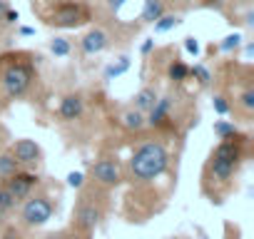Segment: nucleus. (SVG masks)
Returning <instances> with one entry per match:
<instances>
[{"instance_id": "obj_1", "label": "nucleus", "mask_w": 254, "mask_h": 239, "mask_svg": "<svg viewBox=\"0 0 254 239\" xmlns=\"http://www.w3.org/2000/svg\"><path fill=\"white\" fill-rule=\"evenodd\" d=\"M247 145H249V137L239 132L229 140H219L217 147H212L202 167V192L209 197V202L219 204L232 192L247 157Z\"/></svg>"}, {"instance_id": "obj_2", "label": "nucleus", "mask_w": 254, "mask_h": 239, "mask_svg": "<svg viewBox=\"0 0 254 239\" xmlns=\"http://www.w3.org/2000/svg\"><path fill=\"white\" fill-rule=\"evenodd\" d=\"M170 162L172 155L167 142L160 137H147L130 152V160L125 165V179H130L132 184H152L167 175Z\"/></svg>"}, {"instance_id": "obj_3", "label": "nucleus", "mask_w": 254, "mask_h": 239, "mask_svg": "<svg viewBox=\"0 0 254 239\" xmlns=\"http://www.w3.org/2000/svg\"><path fill=\"white\" fill-rule=\"evenodd\" d=\"M38 82L35 58L30 53H3L0 55V92L5 100H23Z\"/></svg>"}, {"instance_id": "obj_4", "label": "nucleus", "mask_w": 254, "mask_h": 239, "mask_svg": "<svg viewBox=\"0 0 254 239\" xmlns=\"http://www.w3.org/2000/svg\"><path fill=\"white\" fill-rule=\"evenodd\" d=\"M105 214H107V189H100L95 184L82 187L80 189V197H77V202L72 207L70 227L77 234H82V237L90 239V234L102 224Z\"/></svg>"}, {"instance_id": "obj_5", "label": "nucleus", "mask_w": 254, "mask_h": 239, "mask_svg": "<svg viewBox=\"0 0 254 239\" xmlns=\"http://www.w3.org/2000/svg\"><path fill=\"white\" fill-rule=\"evenodd\" d=\"M55 209H58V199L48 189H35L20 204L18 227H23V229H40V227H45L53 219Z\"/></svg>"}, {"instance_id": "obj_6", "label": "nucleus", "mask_w": 254, "mask_h": 239, "mask_svg": "<svg viewBox=\"0 0 254 239\" xmlns=\"http://www.w3.org/2000/svg\"><path fill=\"white\" fill-rule=\"evenodd\" d=\"M90 20H92V10L82 3V0H60V3H55L45 13V23L50 28H60V30L82 28Z\"/></svg>"}, {"instance_id": "obj_7", "label": "nucleus", "mask_w": 254, "mask_h": 239, "mask_svg": "<svg viewBox=\"0 0 254 239\" xmlns=\"http://www.w3.org/2000/svg\"><path fill=\"white\" fill-rule=\"evenodd\" d=\"M90 182L100 189H115L125 182V167L117 157H100L90 165Z\"/></svg>"}, {"instance_id": "obj_8", "label": "nucleus", "mask_w": 254, "mask_h": 239, "mask_svg": "<svg viewBox=\"0 0 254 239\" xmlns=\"http://www.w3.org/2000/svg\"><path fill=\"white\" fill-rule=\"evenodd\" d=\"M175 107H177V100L175 95H160L155 107L145 115L147 120V127L150 130H175V122H177V117H175Z\"/></svg>"}, {"instance_id": "obj_9", "label": "nucleus", "mask_w": 254, "mask_h": 239, "mask_svg": "<svg viewBox=\"0 0 254 239\" xmlns=\"http://www.w3.org/2000/svg\"><path fill=\"white\" fill-rule=\"evenodd\" d=\"M8 150L13 152V157H15V162L20 165V170L38 172V170L43 167L45 155H43V147H40L35 140H30V137H20V140H15Z\"/></svg>"}, {"instance_id": "obj_10", "label": "nucleus", "mask_w": 254, "mask_h": 239, "mask_svg": "<svg viewBox=\"0 0 254 239\" xmlns=\"http://www.w3.org/2000/svg\"><path fill=\"white\" fill-rule=\"evenodd\" d=\"M5 189L10 192L15 207H20L38 187H40V175L38 172H28V170H18L15 175H10L8 179H3Z\"/></svg>"}, {"instance_id": "obj_11", "label": "nucleus", "mask_w": 254, "mask_h": 239, "mask_svg": "<svg viewBox=\"0 0 254 239\" xmlns=\"http://www.w3.org/2000/svg\"><path fill=\"white\" fill-rule=\"evenodd\" d=\"M58 122L60 125H75L85 117V95L82 92H67L63 95L60 105H58Z\"/></svg>"}, {"instance_id": "obj_12", "label": "nucleus", "mask_w": 254, "mask_h": 239, "mask_svg": "<svg viewBox=\"0 0 254 239\" xmlns=\"http://www.w3.org/2000/svg\"><path fill=\"white\" fill-rule=\"evenodd\" d=\"M77 45H80V53H82V55L92 58V55H100V53H105V50L110 48V35H107L105 28H90V30L80 38Z\"/></svg>"}, {"instance_id": "obj_13", "label": "nucleus", "mask_w": 254, "mask_h": 239, "mask_svg": "<svg viewBox=\"0 0 254 239\" xmlns=\"http://www.w3.org/2000/svg\"><path fill=\"white\" fill-rule=\"evenodd\" d=\"M229 102H232V112H239L244 120H249L252 112H254V82L244 80L237 87V92L229 97Z\"/></svg>"}, {"instance_id": "obj_14", "label": "nucleus", "mask_w": 254, "mask_h": 239, "mask_svg": "<svg viewBox=\"0 0 254 239\" xmlns=\"http://www.w3.org/2000/svg\"><path fill=\"white\" fill-rule=\"evenodd\" d=\"M117 125H120L125 132H130V135H140V132L147 130V120H145V115L137 112L135 107H125V110H120V115H117Z\"/></svg>"}, {"instance_id": "obj_15", "label": "nucleus", "mask_w": 254, "mask_h": 239, "mask_svg": "<svg viewBox=\"0 0 254 239\" xmlns=\"http://www.w3.org/2000/svg\"><path fill=\"white\" fill-rule=\"evenodd\" d=\"M157 97H160V92H157V87H152V85H145L142 90H137L135 92V97H132V102H130V107H135L137 112H142V115H147L152 107H155V102H157Z\"/></svg>"}, {"instance_id": "obj_16", "label": "nucleus", "mask_w": 254, "mask_h": 239, "mask_svg": "<svg viewBox=\"0 0 254 239\" xmlns=\"http://www.w3.org/2000/svg\"><path fill=\"white\" fill-rule=\"evenodd\" d=\"M162 13H165V0H145V3H142V13H140V20H142L145 25H152Z\"/></svg>"}, {"instance_id": "obj_17", "label": "nucleus", "mask_w": 254, "mask_h": 239, "mask_svg": "<svg viewBox=\"0 0 254 239\" xmlns=\"http://www.w3.org/2000/svg\"><path fill=\"white\" fill-rule=\"evenodd\" d=\"M167 80L175 82V85H182L185 80H190V65L180 58H175L170 65H167Z\"/></svg>"}, {"instance_id": "obj_18", "label": "nucleus", "mask_w": 254, "mask_h": 239, "mask_svg": "<svg viewBox=\"0 0 254 239\" xmlns=\"http://www.w3.org/2000/svg\"><path fill=\"white\" fill-rule=\"evenodd\" d=\"M20 170V165L15 162V157H13V152L5 147V150H0V182L3 179H8L10 175H15Z\"/></svg>"}, {"instance_id": "obj_19", "label": "nucleus", "mask_w": 254, "mask_h": 239, "mask_svg": "<svg viewBox=\"0 0 254 239\" xmlns=\"http://www.w3.org/2000/svg\"><path fill=\"white\" fill-rule=\"evenodd\" d=\"M212 132L217 140H229L234 135H239V125L232 122V120H214V125H212Z\"/></svg>"}, {"instance_id": "obj_20", "label": "nucleus", "mask_w": 254, "mask_h": 239, "mask_svg": "<svg viewBox=\"0 0 254 239\" xmlns=\"http://www.w3.org/2000/svg\"><path fill=\"white\" fill-rule=\"evenodd\" d=\"M130 65H132V62H130V58L122 55L117 62H110V65L105 67V75H102V77H105L107 82H110V80H117V77H122L127 70H130Z\"/></svg>"}, {"instance_id": "obj_21", "label": "nucleus", "mask_w": 254, "mask_h": 239, "mask_svg": "<svg viewBox=\"0 0 254 239\" xmlns=\"http://www.w3.org/2000/svg\"><path fill=\"white\" fill-rule=\"evenodd\" d=\"M180 23H182L180 15H175V13H162L152 25H155V33H170V30H175Z\"/></svg>"}, {"instance_id": "obj_22", "label": "nucleus", "mask_w": 254, "mask_h": 239, "mask_svg": "<svg viewBox=\"0 0 254 239\" xmlns=\"http://www.w3.org/2000/svg\"><path fill=\"white\" fill-rule=\"evenodd\" d=\"M13 209H15V202H13L10 192L5 189V184L0 182V222L8 219V217L13 214Z\"/></svg>"}, {"instance_id": "obj_23", "label": "nucleus", "mask_w": 254, "mask_h": 239, "mask_svg": "<svg viewBox=\"0 0 254 239\" xmlns=\"http://www.w3.org/2000/svg\"><path fill=\"white\" fill-rule=\"evenodd\" d=\"M190 77H194L202 87H207V85L212 82V72H209V67H207V65H202V62H197V65H192V67H190Z\"/></svg>"}, {"instance_id": "obj_24", "label": "nucleus", "mask_w": 254, "mask_h": 239, "mask_svg": "<svg viewBox=\"0 0 254 239\" xmlns=\"http://www.w3.org/2000/svg\"><path fill=\"white\" fill-rule=\"evenodd\" d=\"M70 50H72V45H70L67 38H53V40H50V53H53L55 58H67Z\"/></svg>"}, {"instance_id": "obj_25", "label": "nucleus", "mask_w": 254, "mask_h": 239, "mask_svg": "<svg viewBox=\"0 0 254 239\" xmlns=\"http://www.w3.org/2000/svg\"><path fill=\"white\" fill-rule=\"evenodd\" d=\"M212 107H214V112H217V115H222V117L232 115V102H229V95L217 92V95H214V100H212Z\"/></svg>"}, {"instance_id": "obj_26", "label": "nucleus", "mask_w": 254, "mask_h": 239, "mask_svg": "<svg viewBox=\"0 0 254 239\" xmlns=\"http://www.w3.org/2000/svg\"><path fill=\"white\" fill-rule=\"evenodd\" d=\"M43 239H87V237L77 234L72 227H65V229H58V232H50V234H45Z\"/></svg>"}, {"instance_id": "obj_27", "label": "nucleus", "mask_w": 254, "mask_h": 239, "mask_svg": "<svg viewBox=\"0 0 254 239\" xmlns=\"http://www.w3.org/2000/svg\"><path fill=\"white\" fill-rule=\"evenodd\" d=\"M239 45H242V35H239V33H232V35H227V38L219 43V50H222V53H234Z\"/></svg>"}, {"instance_id": "obj_28", "label": "nucleus", "mask_w": 254, "mask_h": 239, "mask_svg": "<svg viewBox=\"0 0 254 239\" xmlns=\"http://www.w3.org/2000/svg\"><path fill=\"white\" fill-rule=\"evenodd\" d=\"M0 239H25L23 234V227H15V224H8L0 229Z\"/></svg>"}, {"instance_id": "obj_29", "label": "nucleus", "mask_w": 254, "mask_h": 239, "mask_svg": "<svg viewBox=\"0 0 254 239\" xmlns=\"http://www.w3.org/2000/svg\"><path fill=\"white\" fill-rule=\"evenodd\" d=\"M67 187L82 189V187H85V175H82V172H70V175H67Z\"/></svg>"}, {"instance_id": "obj_30", "label": "nucleus", "mask_w": 254, "mask_h": 239, "mask_svg": "<svg viewBox=\"0 0 254 239\" xmlns=\"http://www.w3.org/2000/svg\"><path fill=\"white\" fill-rule=\"evenodd\" d=\"M185 50H187L190 55H199V40H197L194 35L185 38Z\"/></svg>"}, {"instance_id": "obj_31", "label": "nucleus", "mask_w": 254, "mask_h": 239, "mask_svg": "<svg viewBox=\"0 0 254 239\" xmlns=\"http://www.w3.org/2000/svg\"><path fill=\"white\" fill-rule=\"evenodd\" d=\"M18 20H20V13L10 8V10L5 13V18H3V25H18Z\"/></svg>"}, {"instance_id": "obj_32", "label": "nucleus", "mask_w": 254, "mask_h": 239, "mask_svg": "<svg viewBox=\"0 0 254 239\" xmlns=\"http://www.w3.org/2000/svg\"><path fill=\"white\" fill-rule=\"evenodd\" d=\"M8 142H10V132H8V127L3 122H0V150H5Z\"/></svg>"}, {"instance_id": "obj_33", "label": "nucleus", "mask_w": 254, "mask_h": 239, "mask_svg": "<svg viewBox=\"0 0 254 239\" xmlns=\"http://www.w3.org/2000/svg\"><path fill=\"white\" fill-rule=\"evenodd\" d=\"M152 50H155V40H152V38H147V40L142 43V48H140V53H142V55H150Z\"/></svg>"}, {"instance_id": "obj_34", "label": "nucleus", "mask_w": 254, "mask_h": 239, "mask_svg": "<svg viewBox=\"0 0 254 239\" xmlns=\"http://www.w3.org/2000/svg\"><path fill=\"white\" fill-rule=\"evenodd\" d=\"M125 3H127V0H107V8H110L112 13H117V10H120Z\"/></svg>"}, {"instance_id": "obj_35", "label": "nucleus", "mask_w": 254, "mask_h": 239, "mask_svg": "<svg viewBox=\"0 0 254 239\" xmlns=\"http://www.w3.org/2000/svg\"><path fill=\"white\" fill-rule=\"evenodd\" d=\"M8 10H10V3L8 0H0V25H3V18H5Z\"/></svg>"}, {"instance_id": "obj_36", "label": "nucleus", "mask_w": 254, "mask_h": 239, "mask_svg": "<svg viewBox=\"0 0 254 239\" xmlns=\"http://www.w3.org/2000/svg\"><path fill=\"white\" fill-rule=\"evenodd\" d=\"M33 33H35L33 28H20V35H33Z\"/></svg>"}, {"instance_id": "obj_37", "label": "nucleus", "mask_w": 254, "mask_h": 239, "mask_svg": "<svg viewBox=\"0 0 254 239\" xmlns=\"http://www.w3.org/2000/svg\"><path fill=\"white\" fill-rule=\"evenodd\" d=\"M232 3H237V5H249L252 0H232Z\"/></svg>"}, {"instance_id": "obj_38", "label": "nucleus", "mask_w": 254, "mask_h": 239, "mask_svg": "<svg viewBox=\"0 0 254 239\" xmlns=\"http://www.w3.org/2000/svg\"><path fill=\"white\" fill-rule=\"evenodd\" d=\"M55 3H60V0H55Z\"/></svg>"}, {"instance_id": "obj_39", "label": "nucleus", "mask_w": 254, "mask_h": 239, "mask_svg": "<svg viewBox=\"0 0 254 239\" xmlns=\"http://www.w3.org/2000/svg\"><path fill=\"white\" fill-rule=\"evenodd\" d=\"M0 227H3V222H0Z\"/></svg>"}]
</instances>
